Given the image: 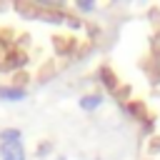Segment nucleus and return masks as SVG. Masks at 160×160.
I'll list each match as a JSON object with an SVG mask.
<instances>
[{"mask_svg": "<svg viewBox=\"0 0 160 160\" xmlns=\"http://www.w3.org/2000/svg\"><path fill=\"white\" fill-rule=\"evenodd\" d=\"M0 158H2V160H25V152H22L20 140H15V142H2V145H0Z\"/></svg>", "mask_w": 160, "mask_h": 160, "instance_id": "obj_1", "label": "nucleus"}, {"mask_svg": "<svg viewBox=\"0 0 160 160\" xmlns=\"http://www.w3.org/2000/svg\"><path fill=\"white\" fill-rule=\"evenodd\" d=\"M0 98H2V100H22L25 92L18 90V88H2V90H0Z\"/></svg>", "mask_w": 160, "mask_h": 160, "instance_id": "obj_2", "label": "nucleus"}, {"mask_svg": "<svg viewBox=\"0 0 160 160\" xmlns=\"http://www.w3.org/2000/svg\"><path fill=\"white\" fill-rule=\"evenodd\" d=\"M100 105V95H85V98H80V108L82 110H95Z\"/></svg>", "mask_w": 160, "mask_h": 160, "instance_id": "obj_3", "label": "nucleus"}, {"mask_svg": "<svg viewBox=\"0 0 160 160\" xmlns=\"http://www.w3.org/2000/svg\"><path fill=\"white\" fill-rule=\"evenodd\" d=\"M0 140H2V142H15V140H20V130L8 128V130H2V132H0Z\"/></svg>", "mask_w": 160, "mask_h": 160, "instance_id": "obj_4", "label": "nucleus"}]
</instances>
